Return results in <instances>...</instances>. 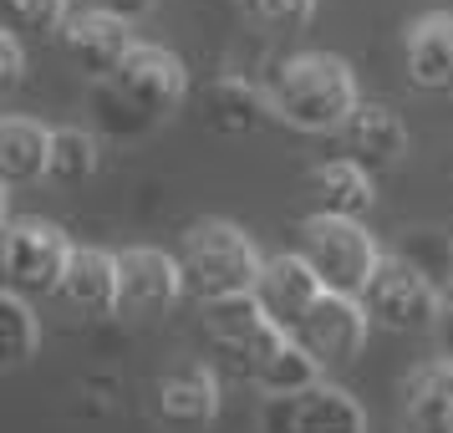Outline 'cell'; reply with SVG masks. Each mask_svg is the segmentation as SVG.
Returning <instances> with one entry per match:
<instances>
[{
	"instance_id": "obj_10",
	"label": "cell",
	"mask_w": 453,
	"mask_h": 433,
	"mask_svg": "<svg viewBox=\"0 0 453 433\" xmlns=\"http://www.w3.org/2000/svg\"><path fill=\"white\" fill-rule=\"evenodd\" d=\"M321 296H326V286H321V275L311 270V260L301 250L296 255H270L265 270H260V281H255V301L265 306V316L275 327H286V331L301 327L306 311Z\"/></svg>"
},
{
	"instance_id": "obj_9",
	"label": "cell",
	"mask_w": 453,
	"mask_h": 433,
	"mask_svg": "<svg viewBox=\"0 0 453 433\" xmlns=\"http://www.w3.org/2000/svg\"><path fill=\"white\" fill-rule=\"evenodd\" d=\"M204 331L214 347H225L240 362V372H250V362L260 352L286 336V327H275L265 316V306L255 301V290L250 296H225V301H204Z\"/></svg>"
},
{
	"instance_id": "obj_1",
	"label": "cell",
	"mask_w": 453,
	"mask_h": 433,
	"mask_svg": "<svg viewBox=\"0 0 453 433\" xmlns=\"http://www.w3.org/2000/svg\"><path fill=\"white\" fill-rule=\"evenodd\" d=\"M184 92H188L184 62L164 46L138 42L112 77L92 82V128L103 138H118V143L148 138L158 123H168L179 112Z\"/></svg>"
},
{
	"instance_id": "obj_4",
	"label": "cell",
	"mask_w": 453,
	"mask_h": 433,
	"mask_svg": "<svg viewBox=\"0 0 453 433\" xmlns=\"http://www.w3.org/2000/svg\"><path fill=\"white\" fill-rule=\"evenodd\" d=\"M301 255L321 275V286L342 290V296H362L372 286L377 266L388 260L377 250V240L367 235V225L342 220V214H306L301 220Z\"/></svg>"
},
{
	"instance_id": "obj_21",
	"label": "cell",
	"mask_w": 453,
	"mask_h": 433,
	"mask_svg": "<svg viewBox=\"0 0 453 433\" xmlns=\"http://www.w3.org/2000/svg\"><path fill=\"white\" fill-rule=\"evenodd\" d=\"M296 433H367V413L336 383H316L296 398Z\"/></svg>"
},
{
	"instance_id": "obj_23",
	"label": "cell",
	"mask_w": 453,
	"mask_h": 433,
	"mask_svg": "<svg viewBox=\"0 0 453 433\" xmlns=\"http://www.w3.org/2000/svg\"><path fill=\"white\" fill-rule=\"evenodd\" d=\"M92 174H97V128H57L51 179L57 184H82Z\"/></svg>"
},
{
	"instance_id": "obj_24",
	"label": "cell",
	"mask_w": 453,
	"mask_h": 433,
	"mask_svg": "<svg viewBox=\"0 0 453 433\" xmlns=\"http://www.w3.org/2000/svg\"><path fill=\"white\" fill-rule=\"evenodd\" d=\"M66 16H72V5L66 0H5V21L11 31H62Z\"/></svg>"
},
{
	"instance_id": "obj_16",
	"label": "cell",
	"mask_w": 453,
	"mask_h": 433,
	"mask_svg": "<svg viewBox=\"0 0 453 433\" xmlns=\"http://www.w3.org/2000/svg\"><path fill=\"white\" fill-rule=\"evenodd\" d=\"M321 372H326V367H321V357H316L296 331H286L275 347H265L255 362H250L245 377L265 392V398H301L306 388L321 383Z\"/></svg>"
},
{
	"instance_id": "obj_11",
	"label": "cell",
	"mask_w": 453,
	"mask_h": 433,
	"mask_svg": "<svg viewBox=\"0 0 453 433\" xmlns=\"http://www.w3.org/2000/svg\"><path fill=\"white\" fill-rule=\"evenodd\" d=\"M118 275H123V311H138V316L168 311L188 290L179 255H164V250H153V245L123 250L118 255Z\"/></svg>"
},
{
	"instance_id": "obj_3",
	"label": "cell",
	"mask_w": 453,
	"mask_h": 433,
	"mask_svg": "<svg viewBox=\"0 0 453 433\" xmlns=\"http://www.w3.org/2000/svg\"><path fill=\"white\" fill-rule=\"evenodd\" d=\"M179 266H184V286L199 301H225V296H250L265 255L255 250L240 225L229 220H199L184 229V245H179Z\"/></svg>"
},
{
	"instance_id": "obj_30",
	"label": "cell",
	"mask_w": 453,
	"mask_h": 433,
	"mask_svg": "<svg viewBox=\"0 0 453 433\" xmlns=\"http://www.w3.org/2000/svg\"><path fill=\"white\" fill-rule=\"evenodd\" d=\"M449 296H453V270H449Z\"/></svg>"
},
{
	"instance_id": "obj_8",
	"label": "cell",
	"mask_w": 453,
	"mask_h": 433,
	"mask_svg": "<svg viewBox=\"0 0 453 433\" xmlns=\"http://www.w3.org/2000/svg\"><path fill=\"white\" fill-rule=\"evenodd\" d=\"M62 46H66V57L77 62L82 77L103 82V77H112V72L127 62V51H133L138 42H133V21L82 5V11H72V16H66Z\"/></svg>"
},
{
	"instance_id": "obj_17",
	"label": "cell",
	"mask_w": 453,
	"mask_h": 433,
	"mask_svg": "<svg viewBox=\"0 0 453 433\" xmlns=\"http://www.w3.org/2000/svg\"><path fill=\"white\" fill-rule=\"evenodd\" d=\"M51 148H57V128L11 112L0 123V179L11 189L51 179Z\"/></svg>"
},
{
	"instance_id": "obj_14",
	"label": "cell",
	"mask_w": 453,
	"mask_h": 433,
	"mask_svg": "<svg viewBox=\"0 0 453 433\" xmlns=\"http://www.w3.org/2000/svg\"><path fill=\"white\" fill-rule=\"evenodd\" d=\"M153 408L173 429H199L219 413V377L204 362H179L153 383Z\"/></svg>"
},
{
	"instance_id": "obj_15",
	"label": "cell",
	"mask_w": 453,
	"mask_h": 433,
	"mask_svg": "<svg viewBox=\"0 0 453 433\" xmlns=\"http://www.w3.org/2000/svg\"><path fill=\"white\" fill-rule=\"evenodd\" d=\"M306 199H311V214H342V220H362L377 199L372 189V168H362L357 159L336 153L326 164H316L306 174Z\"/></svg>"
},
{
	"instance_id": "obj_19",
	"label": "cell",
	"mask_w": 453,
	"mask_h": 433,
	"mask_svg": "<svg viewBox=\"0 0 453 433\" xmlns=\"http://www.w3.org/2000/svg\"><path fill=\"white\" fill-rule=\"evenodd\" d=\"M204 112L219 133L240 138V133H260L275 118V97H270V87L250 82V77H219V82L209 87Z\"/></svg>"
},
{
	"instance_id": "obj_18",
	"label": "cell",
	"mask_w": 453,
	"mask_h": 433,
	"mask_svg": "<svg viewBox=\"0 0 453 433\" xmlns=\"http://www.w3.org/2000/svg\"><path fill=\"white\" fill-rule=\"evenodd\" d=\"M403 418L408 433H453V357L412 367L403 383Z\"/></svg>"
},
{
	"instance_id": "obj_28",
	"label": "cell",
	"mask_w": 453,
	"mask_h": 433,
	"mask_svg": "<svg viewBox=\"0 0 453 433\" xmlns=\"http://www.w3.org/2000/svg\"><path fill=\"white\" fill-rule=\"evenodd\" d=\"M82 5L107 11V16H123V21H138V16H148V11H153V0H82Z\"/></svg>"
},
{
	"instance_id": "obj_20",
	"label": "cell",
	"mask_w": 453,
	"mask_h": 433,
	"mask_svg": "<svg viewBox=\"0 0 453 433\" xmlns=\"http://www.w3.org/2000/svg\"><path fill=\"white\" fill-rule=\"evenodd\" d=\"M408 77L423 92H453V16L433 11L408 31Z\"/></svg>"
},
{
	"instance_id": "obj_27",
	"label": "cell",
	"mask_w": 453,
	"mask_h": 433,
	"mask_svg": "<svg viewBox=\"0 0 453 433\" xmlns=\"http://www.w3.org/2000/svg\"><path fill=\"white\" fill-rule=\"evenodd\" d=\"M260 429L265 433H296V398H265Z\"/></svg>"
},
{
	"instance_id": "obj_26",
	"label": "cell",
	"mask_w": 453,
	"mask_h": 433,
	"mask_svg": "<svg viewBox=\"0 0 453 433\" xmlns=\"http://www.w3.org/2000/svg\"><path fill=\"white\" fill-rule=\"evenodd\" d=\"M26 77V51H21V31H0V82L16 87Z\"/></svg>"
},
{
	"instance_id": "obj_29",
	"label": "cell",
	"mask_w": 453,
	"mask_h": 433,
	"mask_svg": "<svg viewBox=\"0 0 453 433\" xmlns=\"http://www.w3.org/2000/svg\"><path fill=\"white\" fill-rule=\"evenodd\" d=\"M438 331H443V352L453 357V306L443 311V321H438Z\"/></svg>"
},
{
	"instance_id": "obj_6",
	"label": "cell",
	"mask_w": 453,
	"mask_h": 433,
	"mask_svg": "<svg viewBox=\"0 0 453 433\" xmlns=\"http://www.w3.org/2000/svg\"><path fill=\"white\" fill-rule=\"evenodd\" d=\"M72 250L77 245L51 220H11L5 225V290H21V296L62 290Z\"/></svg>"
},
{
	"instance_id": "obj_12",
	"label": "cell",
	"mask_w": 453,
	"mask_h": 433,
	"mask_svg": "<svg viewBox=\"0 0 453 433\" xmlns=\"http://www.w3.org/2000/svg\"><path fill=\"white\" fill-rule=\"evenodd\" d=\"M66 311H77L82 321H107L112 311H123V275H118V255L87 245V250H72V266L62 275V290Z\"/></svg>"
},
{
	"instance_id": "obj_2",
	"label": "cell",
	"mask_w": 453,
	"mask_h": 433,
	"mask_svg": "<svg viewBox=\"0 0 453 433\" xmlns=\"http://www.w3.org/2000/svg\"><path fill=\"white\" fill-rule=\"evenodd\" d=\"M270 97H275V118L296 133H336L362 103L351 66L326 51H301L280 62L270 77Z\"/></svg>"
},
{
	"instance_id": "obj_5",
	"label": "cell",
	"mask_w": 453,
	"mask_h": 433,
	"mask_svg": "<svg viewBox=\"0 0 453 433\" xmlns=\"http://www.w3.org/2000/svg\"><path fill=\"white\" fill-rule=\"evenodd\" d=\"M362 301L372 311V327H388V331H428L443 321V286L428 270L403 260V255H388L377 266Z\"/></svg>"
},
{
	"instance_id": "obj_22",
	"label": "cell",
	"mask_w": 453,
	"mask_h": 433,
	"mask_svg": "<svg viewBox=\"0 0 453 433\" xmlns=\"http://www.w3.org/2000/svg\"><path fill=\"white\" fill-rule=\"evenodd\" d=\"M0 331H5V342H0V367L16 372L26 367L36 347H42V321H36V311H31V296L21 290H5L0 296Z\"/></svg>"
},
{
	"instance_id": "obj_13",
	"label": "cell",
	"mask_w": 453,
	"mask_h": 433,
	"mask_svg": "<svg viewBox=\"0 0 453 433\" xmlns=\"http://www.w3.org/2000/svg\"><path fill=\"white\" fill-rule=\"evenodd\" d=\"M336 133H342V153L357 159L362 168H372V174H377V168L403 164L408 148H412L408 123H403L392 107H382V103H357V112H351Z\"/></svg>"
},
{
	"instance_id": "obj_7",
	"label": "cell",
	"mask_w": 453,
	"mask_h": 433,
	"mask_svg": "<svg viewBox=\"0 0 453 433\" xmlns=\"http://www.w3.org/2000/svg\"><path fill=\"white\" fill-rule=\"evenodd\" d=\"M367 331H372L367 301H362V296L326 290V296L306 311V321L296 327V336L321 357V367H342V362H351L357 352L367 347Z\"/></svg>"
},
{
	"instance_id": "obj_25",
	"label": "cell",
	"mask_w": 453,
	"mask_h": 433,
	"mask_svg": "<svg viewBox=\"0 0 453 433\" xmlns=\"http://www.w3.org/2000/svg\"><path fill=\"white\" fill-rule=\"evenodd\" d=\"M260 11V21L280 26V31H301L316 16V0H250Z\"/></svg>"
}]
</instances>
